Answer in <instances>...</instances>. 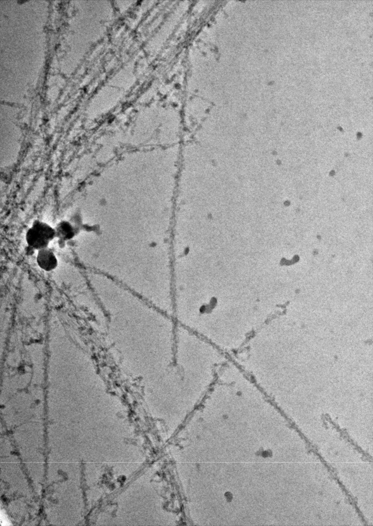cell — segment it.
Here are the masks:
<instances>
[{
    "mask_svg": "<svg viewBox=\"0 0 373 526\" xmlns=\"http://www.w3.org/2000/svg\"><path fill=\"white\" fill-rule=\"evenodd\" d=\"M55 237L64 241H68L73 238L76 235V230L70 221L62 220L60 221L54 228Z\"/></svg>",
    "mask_w": 373,
    "mask_h": 526,
    "instance_id": "obj_3",
    "label": "cell"
},
{
    "mask_svg": "<svg viewBox=\"0 0 373 526\" xmlns=\"http://www.w3.org/2000/svg\"><path fill=\"white\" fill-rule=\"evenodd\" d=\"M55 237L54 228L39 220L33 222L26 234L28 246L38 250L48 247L49 242Z\"/></svg>",
    "mask_w": 373,
    "mask_h": 526,
    "instance_id": "obj_1",
    "label": "cell"
},
{
    "mask_svg": "<svg viewBox=\"0 0 373 526\" xmlns=\"http://www.w3.org/2000/svg\"><path fill=\"white\" fill-rule=\"evenodd\" d=\"M36 262L40 268L45 271H52L58 266L54 253L48 247L38 250Z\"/></svg>",
    "mask_w": 373,
    "mask_h": 526,
    "instance_id": "obj_2",
    "label": "cell"
}]
</instances>
